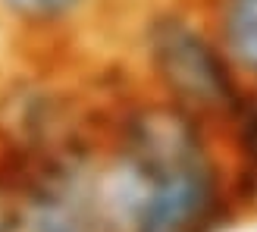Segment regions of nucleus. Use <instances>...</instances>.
<instances>
[{"instance_id":"423d86ee","label":"nucleus","mask_w":257,"mask_h":232,"mask_svg":"<svg viewBox=\"0 0 257 232\" xmlns=\"http://www.w3.org/2000/svg\"><path fill=\"white\" fill-rule=\"evenodd\" d=\"M220 138L238 176L241 191L257 210V88H245L235 110L223 120Z\"/></svg>"},{"instance_id":"f03ea898","label":"nucleus","mask_w":257,"mask_h":232,"mask_svg":"<svg viewBox=\"0 0 257 232\" xmlns=\"http://www.w3.org/2000/svg\"><path fill=\"white\" fill-rule=\"evenodd\" d=\"M116 66L138 91L220 129L245 94L198 0H128Z\"/></svg>"},{"instance_id":"20e7f679","label":"nucleus","mask_w":257,"mask_h":232,"mask_svg":"<svg viewBox=\"0 0 257 232\" xmlns=\"http://www.w3.org/2000/svg\"><path fill=\"white\" fill-rule=\"evenodd\" d=\"M128 0H0V29L35 57H69Z\"/></svg>"},{"instance_id":"39448f33","label":"nucleus","mask_w":257,"mask_h":232,"mask_svg":"<svg viewBox=\"0 0 257 232\" xmlns=\"http://www.w3.org/2000/svg\"><path fill=\"white\" fill-rule=\"evenodd\" d=\"M245 88H257V0H198Z\"/></svg>"},{"instance_id":"f257e3e1","label":"nucleus","mask_w":257,"mask_h":232,"mask_svg":"<svg viewBox=\"0 0 257 232\" xmlns=\"http://www.w3.org/2000/svg\"><path fill=\"white\" fill-rule=\"evenodd\" d=\"M100 170L116 232H235L257 216L220 129L125 75L100 129Z\"/></svg>"},{"instance_id":"0eeeda50","label":"nucleus","mask_w":257,"mask_h":232,"mask_svg":"<svg viewBox=\"0 0 257 232\" xmlns=\"http://www.w3.org/2000/svg\"><path fill=\"white\" fill-rule=\"evenodd\" d=\"M0 232H22L16 173H13V163L4 154H0Z\"/></svg>"},{"instance_id":"7ed1b4c3","label":"nucleus","mask_w":257,"mask_h":232,"mask_svg":"<svg viewBox=\"0 0 257 232\" xmlns=\"http://www.w3.org/2000/svg\"><path fill=\"white\" fill-rule=\"evenodd\" d=\"M0 154L16 173L22 232H116L100 138L44 154Z\"/></svg>"}]
</instances>
